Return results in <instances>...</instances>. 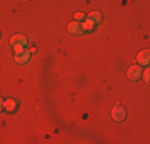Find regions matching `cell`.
I'll return each mask as SVG.
<instances>
[{
  "label": "cell",
  "mask_w": 150,
  "mask_h": 144,
  "mask_svg": "<svg viewBox=\"0 0 150 144\" xmlns=\"http://www.w3.org/2000/svg\"><path fill=\"white\" fill-rule=\"evenodd\" d=\"M11 45L13 46H21V48H26V45H27V38H26V35H13V38H11Z\"/></svg>",
  "instance_id": "1"
},
{
  "label": "cell",
  "mask_w": 150,
  "mask_h": 144,
  "mask_svg": "<svg viewBox=\"0 0 150 144\" xmlns=\"http://www.w3.org/2000/svg\"><path fill=\"white\" fill-rule=\"evenodd\" d=\"M29 59H30V51H27V50H21L19 53H16V63L26 64Z\"/></svg>",
  "instance_id": "2"
},
{
  "label": "cell",
  "mask_w": 150,
  "mask_h": 144,
  "mask_svg": "<svg viewBox=\"0 0 150 144\" xmlns=\"http://www.w3.org/2000/svg\"><path fill=\"white\" fill-rule=\"evenodd\" d=\"M128 77H129L131 80L141 78V66H131L129 69H128Z\"/></svg>",
  "instance_id": "3"
},
{
  "label": "cell",
  "mask_w": 150,
  "mask_h": 144,
  "mask_svg": "<svg viewBox=\"0 0 150 144\" xmlns=\"http://www.w3.org/2000/svg\"><path fill=\"white\" fill-rule=\"evenodd\" d=\"M149 61H150V55H149L147 50H144V51H141L137 55V63L141 64V66H147Z\"/></svg>",
  "instance_id": "4"
},
{
  "label": "cell",
  "mask_w": 150,
  "mask_h": 144,
  "mask_svg": "<svg viewBox=\"0 0 150 144\" xmlns=\"http://www.w3.org/2000/svg\"><path fill=\"white\" fill-rule=\"evenodd\" d=\"M112 115H113V118L115 120H123L125 118V115H126V110L123 109V107H115V109L112 110Z\"/></svg>",
  "instance_id": "5"
},
{
  "label": "cell",
  "mask_w": 150,
  "mask_h": 144,
  "mask_svg": "<svg viewBox=\"0 0 150 144\" xmlns=\"http://www.w3.org/2000/svg\"><path fill=\"white\" fill-rule=\"evenodd\" d=\"M67 29H69L70 34H81V32H83V29H81V24L78 23V21H75V23H70Z\"/></svg>",
  "instance_id": "6"
},
{
  "label": "cell",
  "mask_w": 150,
  "mask_h": 144,
  "mask_svg": "<svg viewBox=\"0 0 150 144\" xmlns=\"http://www.w3.org/2000/svg\"><path fill=\"white\" fill-rule=\"evenodd\" d=\"M16 106H18V101H16V99H8V101H5V109L10 110V112H13V110L16 109Z\"/></svg>",
  "instance_id": "7"
},
{
  "label": "cell",
  "mask_w": 150,
  "mask_h": 144,
  "mask_svg": "<svg viewBox=\"0 0 150 144\" xmlns=\"http://www.w3.org/2000/svg\"><path fill=\"white\" fill-rule=\"evenodd\" d=\"M88 19H91L94 24H99L102 21V16H101V13L94 11V13H90V18H88Z\"/></svg>",
  "instance_id": "8"
},
{
  "label": "cell",
  "mask_w": 150,
  "mask_h": 144,
  "mask_svg": "<svg viewBox=\"0 0 150 144\" xmlns=\"http://www.w3.org/2000/svg\"><path fill=\"white\" fill-rule=\"evenodd\" d=\"M81 29H83V31H93V29H94V23H93L91 19H86L81 24Z\"/></svg>",
  "instance_id": "9"
},
{
  "label": "cell",
  "mask_w": 150,
  "mask_h": 144,
  "mask_svg": "<svg viewBox=\"0 0 150 144\" xmlns=\"http://www.w3.org/2000/svg\"><path fill=\"white\" fill-rule=\"evenodd\" d=\"M83 19H85L83 13H75V21H83Z\"/></svg>",
  "instance_id": "10"
},
{
  "label": "cell",
  "mask_w": 150,
  "mask_h": 144,
  "mask_svg": "<svg viewBox=\"0 0 150 144\" xmlns=\"http://www.w3.org/2000/svg\"><path fill=\"white\" fill-rule=\"evenodd\" d=\"M3 109H5V101H3L2 98H0V112H2Z\"/></svg>",
  "instance_id": "11"
},
{
  "label": "cell",
  "mask_w": 150,
  "mask_h": 144,
  "mask_svg": "<svg viewBox=\"0 0 150 144\" xmlns=\"http://www.w3.org/2000/svg\"><path fill=\"white\" fill-rule=\"evenodd\" d=\"M149 75H150V72H149V71H145V72H144V80H145V82H149V78H150Z\"/></svg>",
  "instance_id": "12"
}]
</instances>
